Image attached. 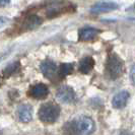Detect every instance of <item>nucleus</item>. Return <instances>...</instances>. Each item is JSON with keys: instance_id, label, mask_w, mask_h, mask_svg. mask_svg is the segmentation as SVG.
Segmentation results:
<instances>
[{"instance_id": "nucleus-2", "label": "nucleus", "mask_w": 135, "mask_h": 135, "mask_svg": "<svg viewBox=\"0 0 135 135\" xmlns=\"http://www.w3.org/2000/svg\"><path fill=\"white\" fill-rule=\"evenodd\" d=\"M95 128V122L93 121L90 118L88 117H80L78 119H76L72 123V129L73 131L79 134H90L94 132Z\"/></svg>"}, {"instance_id": "nucleus-4", "label": "nucleus", "mask_w": 135, "mask_h": 135, "mask_svg": "<svg viewBox=\"0 0 135 135\" xmlns=\"http://www.w3.org/2000/svg\"><path fill=\"white\" fill-rule=\"evenodd\" d=\"M56 98L58 101L63 104H71L75 101V93L73 88L64 85V86H61L57 90Z\"/></svg>"}, {"instance_id": "nucleus-3", "label": "nucleus", "mask_w": 135, "mask_h": 135, "mask_svg": "<svg viewBox=\"0 0 135 135\" xmlns=\"http://www.w3.org/2000/svg\"><path fill=\"white\" fill-rule=\"evenodd\" d=\"M107 71L112 79H117L123 73V63L122 60L115 54L109 56L107 61Z\"/></svg>"}, {"instance_id": "nucleus-1", "label": "nucleus", "mask_w": 135, "mask_h": 135, "mask_svg": "<svg viewBox=\"0 0 135 135\" xmlns=\"http://www.w3.org/2000/svg\"><path fill=\"white\" fill-rule=\"evenodd\" d=\"M59 115H60L59 106L52 103L43 105L39 111V118L44 123H53L58 119Z\"/></svg>"}, {"instance_id": "nucleus-10", "label": "nucleus", "mask_w": 135, "mask_h": 135, "mask_svg": "<svg viewBox=\"0 0 135 135\" xmlns=\"http://www.w3.org/2000/svg\"><path fill=\"white\" fill-rule=\"evenodd\" d=\"M100 34V31L94 27H84L78 32V38L80 41H91L95 39Z\"/></svg>"}, {"instance_id": "nucleus-15", "label": "nucleus", "mask_w": 135, "mask_h": 135, "mask_svg": "<svg viewBox=\"0 0 135 135\" xmlns=\"http://www.w3.org/2000/svg\"><path fill=\"white\" fill-rule=\"evenodd\" d=\"M6 23H7V18H5V17H0V27L5 26Z\"/></svg>"}, {"instance_id": "nucleus-12", "label": "nucleus", "mask_w": 135, "mask_h": 135, "mask_svg": "<svg viewBox=\"0 0 135 135\" xmlns=\"http://www.w3.org/2000/svg\"><path fill=\"white\" fill-rule=\"evenodd\" d=\"M42 23V20H41L39 16L37 15H31L28 16L27 20H25V23H23V27L27 30H34L40 26Z\"/></svg>"}, {"instance_id": "nucleus-18", "label": "nucleus", "mask_w": 135, "mask_h": 135, "mask_svg": "<svg viewBox=\"0 0 135 135\" xmlns=\"http://www.w3.org/2000/svg\"><path fill=\"white\" fill-rule=\"evenodd\" d=\"M0 85H1V79H0Z\"/></svg>"}, {"instance_id": "nucleus-9", "label": "nucleus", "mask_w": 135, "mask_h": 135, "mask_svg": "<svg viewBox=\"0 0 135 135\" xmlns=\"http://www.w3.org/2000/svg\"><path fill=\"white\" fill-rule=\"evenodd\" d=\"M48 94H49V89L43 83L36 84L30 90V95H32L33 98H35V99H37V100H43V99H45L48 95Z\"/></svg>"}, {"instance_id": "nucleus-16", "label": "nucleus", "mask_w": 135, "mask_h": 135, "mask_svg": "<svg viewBox=\"0 0 135 135\" xmlns=\"http://www.w3.org/2000/svg\"><path fill=\"white\" fill-rule=\"evenodd\" d=\"M10 3V0H0V6H5Z\"/></svg>"}, {"instance_id": "nucleus-11", "label": "nucleus", "mask_w": 135, "mask_h": 135, "mask_svg": "<svg viewBox=\"0 0 135 135\" xmlns=\"http://www.w3.org/2000/svg\"><path fill=\"white\" fill-rule=\"evenodd\" d=\"M94 66H95V60L91 57H84L79 62V70L84 74L89 73L94 69Z\"/></svg>"}, {"instance_id": "nucleus-7", "label": "nucleus", "mask_w": 135, "mask_h": 135, "mask_svg": "<svg viewBox=\"0 0 135 135\" xmlns=\"http://www.w3.org/2000/svg\"><path fill=\"white\" fill-rule=\"evenodd\" d=\"M17 118L22 123H27L33 118V109L28 105H20L17 109Z\"/></svg>"}, {"instance_id": "nucleus-13", "label": "nucleus", "mask_w": 135, "mask_h": 135, "mask_svg": "<svg viewBox=\"0 0 135 135\" xmlns=\"http://www.w3.org/2000/svg\"><path fill=\"white\" fill-rule=\"evenodd\" d=\"M18 69H20V63L18 62H13V63L9 64L7 67H5V69L3 70V74L5 77H9L13 73H15Z\"/></svg>"}, {"instance_id": "nucleus-8", "label": "nucleus", "mask_w": 135, "mask_h": 135, "mask_svg": "<svg viewBox=\"0 0 135 135\" xmlns=\"http://www.w3.org/2000/svg\"><path fill=\"white\" fill-rule=\"evenodd\" d=\"M129 100V93L126 90H122L118 93L112 100V105L115 109H123Z\"/></svg>"}, {"instance_id": "nucleus-17", "label": "nucleus", "mask_w": 135, "mask_h": 135, "mask_svg": "<svg viewBox=\"0 0 135 135\" xmlns=\"http://www.w3.org/2000/svg\"><path fill=\"white\" fill-rule=\"evenodd\" d=\"M131 81H132V83H134V66H132L131 68Z\"/></svg>"}, {"instance_id": "nucleus-5", "label": "nucleus", "mask_w": 135, "mask_h": 135, "mask_svg": "<svg viewBox=\"0 0 135 135\" xmlns=\"http://www.w3.org/2000/svg\"><path fill=\"white\" fill-rule=\"evenodd\" d=\"M119 5L115 2H100L97 3L90 8L91 13H104V12H111L118 9Z\"/></svg>"}, {"instance_id": "nucleus-14", "label": "nucleus", "mask_w": 135, "mask_h": 135, "mask_svg": "<svg viewBox=\"0 0 135 135\" xmlns=\"http://www.w3.org/2000/svg\"><path fill=\"white\" fill-rule=\"evenodd\" d=\"M72 70H73L72 64H70V63H64V64H62L60 66V69L58 70V72H59L60 76H66V75L70 74L72 72Z\"/></svg>"}, {"instance_id": "nucleus-6", "label": "nucleus", "mask_w": 135, "mask_h": 135, "mask_svg": "<svg viewBox=\"0 0 135 135\" xmlns=\"http://www.w3.org/2000/svg\"><path fill=\"white\" fill-rule=\"evenodd\" d=\"M41 71L44 74V76H46L49 79H54V77L56 76L58 70H57V66L54 62L52 61L46 60L44 61L41 64Z\"/></svg>"}]
</instances>
